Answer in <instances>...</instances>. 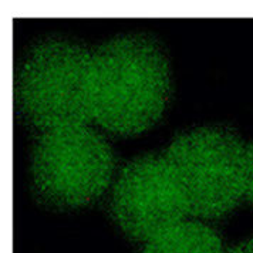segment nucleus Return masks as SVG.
Instances as JSON below:
<instances>
[{"label":"nucleus","instance_id":"obj_1","mask_svg":"<svg viewBox=\"0 0 253 253\" xmlns=\"http://www.w3.org/2000/svg\"><path fill=\"white\" fill-rule=\"evenodd\" d=\"M169 71L161 48L138 35L110 40L91 54L90 111L117 134H138L164 111Z\"/></svg>","mask_w":253,"mask_h":253},{"label":"nucleus","instance_id":"obj_2","mask_svg":"<svg viewBox=\"0 0 253 253\" xmlns=\"http://www.w3.org/2000/svg\"><path fill=\"white\" fill-rule=\"evenodd\" d=\"M179 186L188 215L220 218L246 189V147L232 131L204 126L179 135L164 155Z\"/></svg>","mask_w":253,"mask_h":253},{"label":"nucleus","instance_id":"obj_3","mask_svg":"<svg viewBox=\"0 0 253 253\" xmlns=\"http://www.w3.org/2000/svg\"><path fill=\"white\" fill-rule=\"evenodd\" d=\"M91 54L76 43L50 39L23 61L16 97L24 117L44 132L84 126L90 118Z\"/></svg>","mask_w":253,"mask_h":253},{"label":"nucleus","instance_id":"obj_4","mask_svg":"<svg viewBox=\"0 0 253 253\" xmlns=\"http://www.w3.org/2000/svg\"><path fill=\"white\" fill-rule=\"evenodd\" d=\"M113 168L110 147L85 124L46 131L32 160L37 191L63 207H79L97 198L110 182Z\"/></svg>","mask_w":253,"mask_h":253},{"label":"nucleus","instance_id":"obj_5","mask_svg":"<svg viewBox=\"0 0 253 253\" xmlns=\"http://www.w3.org/2000/svg\"><path fill=\"white\" fill-rule=\"evenodd\" d=\"M111 211L120 228L148 242L182 222L188 215L184 196L164 157L145 155L120 173Z\"/></svg>","mask_w":253,"mask_h":253},{"label":"nucleus","instance_id":"obj_6","mask_svg":"<svg viewBox=\"0 0 253 253\" xmlns=\"http://www.w3.org/2000/svg\"><path fill=\"white\" fill-rule=\"evenodd\" d=\"M142 253H226L218 233L201 222L182 220L145 242Z\"/></svg>","mask_w":253,"mask_h":253},{"label":"nucleus","instance_id":"obj_7","mask_svg":"<svg viewBox=\"0 0 253 253\" xmlns=\"http://www.w3.org/2000/svg\"><path fill=\"white\" fill-rule=\"evenodd\" d=\"M245 196L253 205V144L246 147V189Z\"/></svg>","mask_w":253,"mask_h":253},{"label":"nucleus","instance_id":"obj_8","mask_svg":"<svg viewBox=\"0 0 253 253\" xmlns=\"http://www.w3.org/2000/svg\"><path fill=\"white\" fill-rule=\"evenodd\" d=\"M226 253H253V239H248V241L238 243L232 249L226 251Z\"/></svg>","mask_w":253,"mask_h":253}]
</instances>
